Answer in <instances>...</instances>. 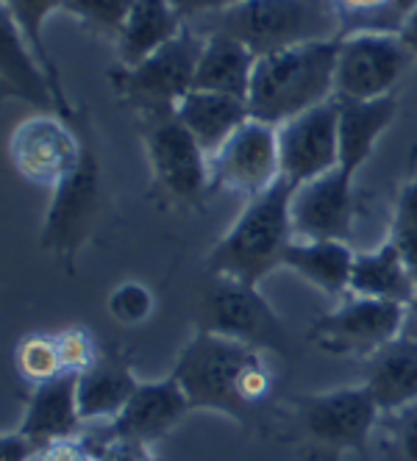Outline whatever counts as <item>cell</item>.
I'll list each match as a JSON object with an SVG mask.
<instances>
[{"instance_id":"cell-17","label":"cell","mask_w":417,"mask_h":461,"mask_svg":"<svg viewBox=\"0 0 417 461\" xmlns=\"http://www.w3.org/2000/svg\"><path fill=\"white\" fill-rule=\"evenodd\" d=\"M0 25H4V37H0V92H4V97H14V101L59 114L56 92L42 61L31 50L6 12L0 14Z\"/></svg>"},{"instance_id":"cell-9","label":"cell","mask_w":417,"mask_h":461,"mask_svg":"<svg viewBox=\"0 0 417 461\" xmlns=\"http://www.w3.org/2000/svg\"><path fill=\"white\" fill-rule=\"evenodd\" d=\"M406 306L345 294L342 303L320 314L309 328V342L331 356L367 358L403 331Z\"/></svg>"},{"instance_id":"cell-1","label":"cell","mask_w":417,"mask_h":461,"mask_svg":"<svg viewBox=\"0 0 417 461\" xmlns=\"http://www.w3.org/2000/svg\"><path fill=\"white\" fill-rule=\"evenodd\" d=\"M201 37L226 34L240 40L256 59L342 37V23L329 0H245V4L186 20Z\"/></svg>"},{"instance_id":"cell-11","label":"cell","mask_w":417,"mask_h":461,"mask_svg":"<svg viewBox=\"0 0 417 461\" xmlns=\"http://www.w3.org/2000/svg\"><path fill=\"white\" fill-rule=\"evenodd\" d=\"M209 181L245 201L265 194L281 181L278 131L250 117L226 145L209 156Z\"/></svg>"},{"instance_id":"cell-2","label":"cell","mask_w":417,"mask_h":461,"mask_svg":"<svg viewBox=\"0 0 417 461\" xmlns=\"http://www.w3.org/2000/svg\"><path fill=\"white\" fill-rule=\"evenodd\" d=\"M337 48L340 40H329L256 59L248 89L250 117L278 128L320 104L334 101Z\"/></svg>"},{"instance_id":"cell-14","label":"cell","mask_w":417,"mask_h":461,"mask_svg":"<svg viewBox=\"0 0 417 461\" xmlns=\"http://www.w3.org/2000/svg\"><path fill=\"white\" fill-rule=\"evenodd\" d=\"M295 240L348 242L354 225V176L334 167L306 184H298L290 201Z\"/></svg>"},{"instance_id":"cell-38","label":"cell","mask_w":417,"mask_h":461,"mask_svg":"<svg viewBox=\"0 0 417 461\" xmlns=\"http://www.w3.org/2000/svg\"><path fill=\"white\" fill-rule=\"evenodd\" d=\"M398 37L403 40V45H406L412 53H417V6H414V9H412V14L403 20L401 31H398Z\"/></svg>"},{"instance_id":"cell-30","label":"cell","mask_w":417,"mask_h":461,"mask_svg":"<svg viewBox=\"0 0 417 461\" xmlns=\"http://www.w3.org/2000/svg\"><path fill=\"white\" fill-rule=\"evenodd\" d=\"M387 240L398 248V253L403 256L406 267L417 284V181L403 186Z\"/></svg>"},{"instance_id":"cell-26","label":"cell","mask_w":417,"mask_h":461,"mask_svg":"<svg viewBox=\"0 0 417 461\" xmlns=\"http://www.w3.org/2000/svg\"><path fill=\"white\" fill-rule=\"evenodd\" d=\"M256 68V56L234 37L209 34L204 37V53L195 73V89L222 92L248 104V89Z\"/></svg>"},{"instance_id":"cell-39","label":"cell","mask_w":417,"mask_h":461,"mask_svg":"<svg viewBox=\"0 0 417 461\" xmlns=\"http://www.w3.org/2000/svg\"><path fill=\"white\" fill-rule=\"evenodd\" d=\"M403 337L417 339V298L412 303H406V314H403Z\"/></svg>"},{"instance_id":"cell-32","label":"cell","mask_w":417,"mask_h":461,"mask_svg":"<svg viewBox=\"0 0 417 461\" xmlns=\"http://www.w3.org/2000/svg\"><path fill=\"white\" fill-rule=\"evenodd\" d=\"M384 456L387 461H417V403L384 414Z\"/></svg>"},{"instance_id":"cell-29","label":"cell","mask_w":417,"mask_h":461,"mask_svg":"<svg viewBox=\"0 0 417 461\" xmlns=\"http://www.w3.org/2000/svg\"><path fill=\"white\" fill-rule=\"evenodd\" d=\"M14 370L31 386L59 378L64 373V365L56 334H31L20 339V345L14 348Z\"/></svg>"},{"instance_id":"cell-10","label":"cell","mask_w":417,"mask_h":461,"mask_svg":"<svg viewBox=\"0 0 417 461\" xmlns=\"http://www.w3.org/2000/svg\"><path fill=\"white\" fill-rule=\"evenodd\" d=\"M84 148L61 114L48 112L14 125L9 137V161L20 178L56 192L84 161Z\"/></svg>"},{"instance_id":"cell-22","label":"cell","mask_w":417,"mask_h":461,"mask_svg":"<svg viewBox=\"0 0 417 461\" xmlns=\"http://www.w3.org/2000/svg\"><path fill=\"white\" fill-rule=\"evenodd\" d=\"M337 101V97H334ZM340 106V167L357 176L373 153L376 142L398 114V101L393 95L373 101H337Z\"/></svg>"},{"instance_id":"cell-19","label":"cell","mask_w":417,"mask_h":461,"mask_svg":"<svg viewBox=\"0 0 417 461\" xmlns=\"http://www.w3.org/2000/svg\"><path fill=\"white\" fill-rule=\"evenodd\" d=\"M95 197H98V164L92 153H84L81 167L53 192L45 220V245L56 250L76 248L92 220Z\"/></svg>"},{"instance_id":"cell-28","label":"cell","mask_w":417,"mask_h":461,"mask_svg":"<svg viewBox=\"0 0 417 461\" xmlns=\"http://www.w3.org/2000/svg\"><path fill=\"white\" fill-rule=\"evenodd\" d=\"M337 9L345 34H359V31H384V34H398L403 20L412 14L417 0H329Z\"/></svg>"},{"instance_id":"cell-6","label":"cell","mask_w":417,"mask_h":461,"mask_svg":"<svg viewBox=\"0 0 417 461\" xmlns=\"http://www.w3.org/2000/svg\"><path fill=\"white\" fill-rule=\"evenodd\" d=\"M195 325L198 331L229 337L256 350L293 353V337L273 306L256 286L234 278H212V284L198 298Z\"/></svg>"},{"instance_id":"cell-7","label":"cell","mask_w":417,"mask_h":461,"mask_svg":"<svg viewBox=\"0 0 417 461\" xmlns=\"http://www.w3.org/2000/svg\"><path fill=\"white\" fill-rule=\"evenodd\" d=\"M293 409L301 437L334 453H362L381 417L365 386H342L320 394H304L293 403Z\"/></svg>"},{"instance_id":"cell-27","label":"cell","mask_w":417,"mask_h":461,"mask_svg":"<svg viewBox=\"0 0 417 461\" xmlns=\"http://www.w3.org/2000/svg\"><path fill=\"white\" fill-rule=\"evenodd\" d=\"M56 9H64V0H4V12L14 20V25L20 28V34L25 37V42L31 45V50L37 53V59L42 61V68L50 76L56 101H59V114L70 117V104H68V97H64V89L59 84V73H56L53 61L48 56V45H45V37H42V28H45L48 17Z\"/></svg>"},{"instance_id":"cell-34","label":"cell","mask_w":417,"mask_h":461,"mask_svg":"<svg viewBox=\"0 0 417 461\" xmlns=\"http://www.w3.org/2000/svg\"><path fill=\"white\" fill-rule=\"evenodd\" d=\"M59 342V353H61V365L64 373H86L95 361L101 358V350L95 345L92 334L84 331V328H68V331H59L56 334Z\"/></svg>"},{"instance_id":"cell-5","label":"cell","mask_w":417,"mask_h":461,"mask_svg":"<svg viewBox=\"0 0 417 461\" xmlns=\"http://www.w3.org/2000/svg\"><path fill=\"white\" fill-rule=\"evenodd\" d=\"M204 53V37L186 23L165 48H159L134 68H122L117 81L125 104L148 122L176 114V106L195 89V73Z\"/></svg>"},{"instance_id":"cell-24","label":"cell","mask_w":417,"mask_h":461,"mask_svg":"<svg viewBox=\"0 0 417 461\" xmlns=\"http://www.w3.org/2000/svg\"><path fill=\"white\" fill-rule=\"evenodd\" d=\"M354 250L337 240H293L284 250L281 267L293 270L306 284L326 294H348L350 270H354Z\"/></svg>"},{"instance_id":"cell-33","label":"cell","mask_w":417,"mask_h":461,"mask_svg":"<svg viewBox=\"0 0 417 461\" xmlns=\"http://www.w3.org/2000/svg\"><path fill=\"white\" fill-rule=\"evenodd\" d=\"M109 314L120 322V325H140L145 322L153 309L156 301L145 284L140 281H122L112 294H109V303H106Z\"/></svg>"},{"instance_id":"cell-37","label":"cell","mask_w":417,"mask_h":461,"mask_svg":"<svg viewBox=\"0 0 417 461\" xmlns=\"http://www.w3.org/2000/svg\"><path fill=\"white\" fill-rule=\"evenodd\" d=\"M245 4V0H176L178 12L184 14V20H195V17H206V14H217Z\"/></svg>"},{"instance_id":"cell-12","label":"cell","mask_w":417,"mask_h":461,"mask_svg":"<svg viewBox=\"0 0 417 461\" xmlns=\"http://www.w3.org/2000/svg\"><path fill=\"white\" fill-rule=\"evenodd\" d=\"M278 131L281 176L293 184H306L340 167V106L337 101L320 104Z\"/></svg>"},{"instance_id":"cell-21","label":"cell","mask_w":417,"mask_h":461,"mask_svg":"<svg viewBox=\"0 0 417 461\" xmlns=\"http://www.w3.org/2000/svg\"><path fill=\"white\" fill-rule=\"evenodd\" d=\"M184 14L176 0H134L120 34L114 40L122 68H134L159 48H165L184 28Z\"/></svg>"},{"instance_id":"cell-25","label":"cell","mask_w":417,"mask_h":461,"mask_svg":"<svg viewBox=\"0 0 417 461\" xmlns=\"http://www.w3.org/2000/svg\"><path fill=\"white\" fill-rule=\"evenodd\" d=\"M140 381L122 358L101 356L78 375V411L84 422H112L131 401Z\"/></svg>"},{"instance_id":"cell-31","label":"cell","mask_w":417,"mask_h":461,"mask_svg":"<svg viewBox=\"0 0 417 461\" xmlns=\"http://www.w3.org/2000/svg\"><path fill=\"white\" fill-rule=\"evenodd\" d=\"M131 6L134 0H64V12H70L84 25L112 40H117Z\"/></svg>"},{"instance_id":"cell-15","label":"cell","mask_w":417,"mask_h":461,"mask_svg":"<svg viewBox=\"0 0 417 461\" xmlns=\"http://www.w3.org/2000/svg\"><path fill=\"white\" fill-rule=\"evenodd\" d=\"M189 411L192 406L173 375L159 381H140L131 401L109 422L106 437L148 447L168 437Z\"/></svg>"},{"instance_id":"cell-23","label":"cell","mask_w":417,"mask_h":461,"mask_svg":"<svg viewBox=\"0 0 417 461\" xmlns=\"http://www.w3.org/2000/svg\"><path fill=\"white\" fill-rule=\"evenodd\" d=\"M348 294L406 306L417 298V284L406 267L403 256L398 253V248L387 240L376 250H365V253L354 256Z\"/></svg>"},{"instance_id":"cell-8","label":"cell","mask_w":417,"mask_h":461,"mask_svg":"<svg viewBox=\"0 0 417 461\" xmlns=\"http://www.w3.org/2000/svg\"><path fill=\"white\" fill-rule=\"evenodd\" d=\"M412 50L398 34L384 31H359L340 37L337 70H334V97L337 101H373L393 95L412 61Z\"/></svg>"},{"instance_id":"cell-20","label":"cell","mask_w":417,"mask_h":461,"mask_svg":"<svg viewBox=\"0 0 417 461\" xmlns=\"http://www.w3.org/2000/svg\"><path fill=\"white\" fill-rule=\"evenodd\" d=\"M176 117L186 125V131L195 137L204 153L212 156L250 120V112L240 97L209 89H192L176 106Z\"/></svg>"},{"instance_id":"cell-18","label":"cell","mask_w":417,"mask_h":461,"mask_svg":"<svg viewBox=\"0 0 417 461\" xmlns=\"http://www.w3.org/2000/svg\"><path fill=\"white\" fill-rule=\"evenodd\" d=\"M381 414L417 403V339L395 337L365 358V381Z\"/></svg>"},{"instance_id":"cell-4","label":"cell","mask_w":417,"mask_h":461,"mask_svg":"<svg viewBox=\"0 0 417 461\" xmlns=\"http://www.w3.org/2000/svg\"><path fill=\"white\" fill-rule=\"evenodd\" d=\"M262 356L265 350H256L245 342L195 331L181 348L170 375L181 384L192 409L220 411L237 422H248L253 411L240 398V381L242 373Z\"/></svg>"},{"instance_id":"cell-13","label":"cell","mask_w":417,"mask_h":461,"mask_svg":"<svg viewBox=\"0 0 417 461\" xmlns=\"http://www.w3.org/2000/svg\"><path fill=\"white\" fill-rule=\"evenodd\" d=\"M145 148L156 181L176 201H195L206 192V186H212L209 156L176 114L148 122Z\"/></svg>"},{"instance_id":"cell-3","label":"cell","mask_w":417,"mask_h":461,"mask_svg":"<svg viewBox=\"0 0 417 461\" xmlns=\"http://www.w3.org/2000/svg\"><path fill=\"white\" fill-rule=\"evenodd\" d=\"M298 184L281 176L265 194L245 201L242 214L234 220L229 234L209 253L212 276L234 278L250 286L281 267L284 250L295 240L290 222V201Z\"/></svg>"},{"instance_id":"cell-16","label":"cell","mask_w":417,"mask_h":461,"mask_svg":"<svg viewBox=\"0 0 417 461\" xmlns=\"http://www.w3.org/2000/svg\"><path fill=\"white\" fill-rule=\"evenodd\" d=\"M81 425L84 420L78 411V375L61 373L59 378L34 386L17 431L31 437L45 450L48 445L76 439Z\"/></svg>"},{"instance_id":"cell-35","label":"cell","mask_w":417,"mask_h":461,"mask_svg":"<svg viewBox=\"0 0 417 461\" xmlns=\"http://www.w3.org/2000/svg\"><path fill=\"white\" fill-rule=\"evenodd\" d=\"M34 461H101L95 447H89L86 442L78 439H64L56 445H48Z\"/></svg>"},{"instance_id":"cell-36","label":"cell","mask_w":417,"mask_h":461,"mask_svg":"<svg viewBox=\"0 0 417 461\" xmlns=\"http://www.w3.org/2000/svg\"><path fill=\"white\" fill-rule=\"evenodd\" d=\"M42 447L23 431H6L0 439V461H34Z\"/></svg>"}]
</instances>
